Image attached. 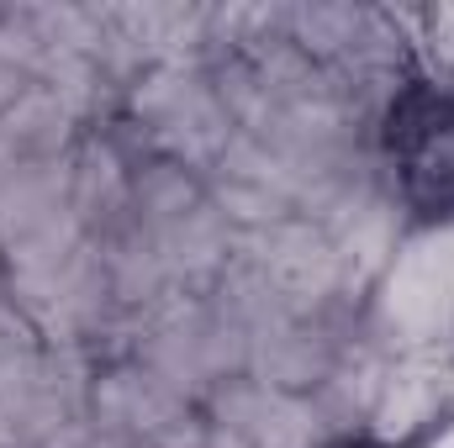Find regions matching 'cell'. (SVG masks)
Returning a JSON list of instances; mask_svg holds the SVG:
<instances>
[{
  "label": "cell",
  "instance_id": "6da1fadb",
  "mask_svg": "<svg viewBox=\"0 0 454 448\" xmlns=\"http://www.w3.org/2000/svg\"><path fill=\"white\" fill-rule=\"evenodd\" d=\"M386 153L412 212L454 217V90H402L386 116Z\"/></svg>",
  "mask_w": 454,
  "mask_h": 448
}]
</instances>
